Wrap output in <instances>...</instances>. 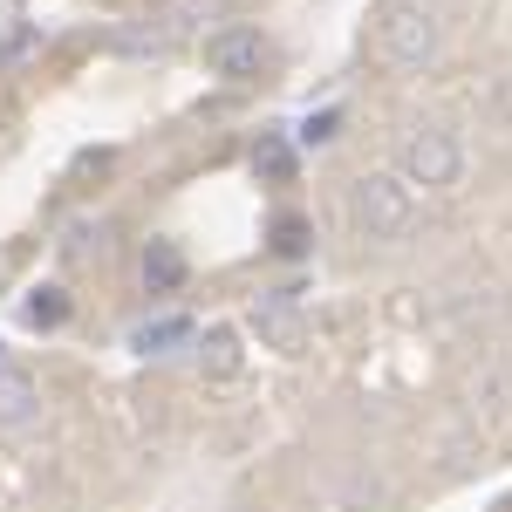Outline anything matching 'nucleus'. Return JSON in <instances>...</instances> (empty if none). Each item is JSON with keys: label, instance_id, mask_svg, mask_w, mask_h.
Wrapping results in <instances>:
<instances>
[{"label": "nucleus", "instance_id": "f257e3e1", "mask_svg": "<svg viewBox=\"0 0 512 512\" xmlns=\"http://www.w3.org/2000/svg\"><path fill=\"white\" fill-rule=\"evenodd\" d=\"M437 48H444V21H437L431 0H390L383 14H376V55L390 62V69H431Z\"/></svg>", "mask_w": 512, "mask_h": 512}, {"label": "nucleus", "instance_id": "f03ea898", "mask_svg": "<svg viewBox=\"0 0 512 512\" xmlns=\"http://www.w3.org/2000/svg\"><path fill=\"white\" fill-rule=\"evenodd\" d=\"M349 219L362 239H403L417 226V185L403 171H362L349 185Z\"/></svg>", "mask_w": 512, "mask_h": 512}, {"label": "nucleus", "instance_id": "7ed1b4c3", "mask_svg": "<svg viewBox=\"0 0 512 512\" xmlns=\"http://www.w3.org/2000/svg\"><path fill=\"white\" fill-rule=\"evenodd\" d=\"M465 137L458 130H444V123H417L403 144H396V171L417 185V192H451L458 178H465Z\"/></svg>", "mask_w": 512, "mask_h": 512}, {"label": "nucleus", "instance_id": "20e7f679", "mask_svg": "<svg viewBox=\"0 0 512 512\" xmlns=\"http://www.w3.org/2000/svg\"><path fill=\"white\" fill-rule=\"evenodd\" d=\"M260 55H267V41L260 28H219V35H205V62L219 69V76H253L260 69Z\"/></svg>", "mask_w": 512, "mask_h": 512}, {"label": "nucleus", "instance_id": "39448f33", "mask_svg": "<svg viewBox=\"0 0 512 512\" xmlns=\"http://www.w3.org/2000/svg\"><path fill=\"white\" fill-rule=\"evenodd\" d=\"M41 417V390L21 369H0V431H28Z\"/></svg>", "mask_w": 512, "mask_h": 512}, {"label": "nucleus", "instance_id": "423d86ee", "mask_svg": "<svg viewBox=\"0 0 512 512\" xmlns=\"http://www.w3.org/2000/svg\"><path fill=\"white\" fill-rule=\"evenodd\" d=\"M253 328L274 342V349H301V308L287 301V294H274V301H260L253 308Z\"/></svg>", "mask_w": 512, "mask_h": 512}, {"label": "nucleus", "instance_id": "0eeeda50", "mask_svg": "<svg viewBox=\"0 0 512 512\" xmlns=\"http://www.w3.org/2000/svg\"><path fill=\"white\" fill-rule=\"evenodd\" d=\"M212 14H219V0H164V28H171V35H185V28H205V21H212Z\"/></svg>", "mask_w": 512, "mask_h": 512}, {"label": "nucleus", "instance_id": "6e6552de", "mask_svg": "<svg viewBox=\"0 0 512 512\" xmlns=\"http://www.w3.org/2000/svg\"><path fill=\"white\" fill-rule=\"evenodd\" d=\"M144 280H151V287H178V280H185V253H178V246H151V253H144Z\"/></svg>", "mask_w": 512, "mask_h": 512}, {"label": "nucleus", "instance_id": "1a4fd4ad", "mask_svg": "<svg viewBox=\"0 0 512 512\" xmlns=\"http://www.w3.org/2000/svg\"><path fill=\"white\" fill-rule=\"evenodd\" d=\"M69 321V294L62 287H41L35 301H28V328H62Z\"/></svg>", "mask_w": 512, "mask_h": 512}, {"label": "nucleus", "instance_id": "9d476101", "mask_svg": "<svg viewBox=\"0 0 512 512\" xmlns=\"http://www.w3.org/2000/svg\"><path fill=\"white\" fill-rule=\"evenodd\" d=\"M205 369H212V376H233V369H239V342L226 335V328L205 335Z\"/></svg>", "mask_w": 512, "mask_h": 512}, {"label": "nucleus", "instance_id": "9b49d317", "mask_svg": "<svg viewBox=\"0 0 512 512\" xmlns=\"http://www.w3.org/2000/svg\"><path fill=\"white\" fill-rule=\"evenodd\" d=\"M274 246H280V253H301V246H308V226H301V219H280V226H274Z\"/></svg>", "mask_w": 512, "mask_h": 512}, {"label": "nucleus", "instance_id": "f8f14e48", "mask_svg": "<svg viewBox=\"0 0 512 512\" xmlns=\"http://www.w3.org/2000/svg\"><path fill=\"white\" fill-rule=\"evenodd\" d=\"M151 342H185V321H158V328H144V335H137V349H151Z\"/></svg>", "mask_w": 512, "mask_h": 512}, {"label": "nucleus", "instance_id": "ddd939ff", "mask_svg": "<svg viewBox=\"0 0 512 512\" xmlns=\"http://www.w3.org/2000/svg\"><path fill=\"white\" fill-rule=\"evenodd\" d=\"M260 171H274V178H287V144H260Z\"/></svg>", "mask_w": 512, "mask_h": 512}, {"label": "nucleus", "instance_id": "4468645a", "mask_svg": "<svg viewBox=\"0 0 512 512\" xmlns=\"http://www.w3.org/2000/svg\"><path fill=\"white\" fill-rule=\"evenodd\" d=\"M492 110H499V117H512V76L499 82V89H492Z\"/></svg>", "mask_w": 512, "mask_h": 512}]
</instances>
